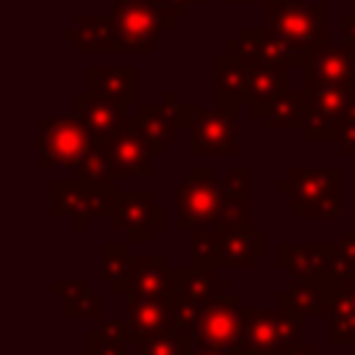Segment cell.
<instances>
[{"mask_svg": "<svg viewBox=\"0 0 355 355\" xmlns=\"http://www.w3.org/2000/svg\"><path fill=\"white\" fill-rule=\"evenodd\" d=\"M341 313H355V277L336 280L327 291V319Z\"/></svg>", "mask_w": 355, "mask_h": 355, "instance_id": "obj_33", "label": "cell"}, {"mask_svg": "<svg viewBox=\"0 0 355 355\" xmlns=\"http://www.w3.org/2000/svg\"><path fill=\"white\" fill-rule=\"evenodd\" d=\"M214 100L222 105H247V64L236 50V39L225 42V50L214 55Z\"/></svg>", "mask_w": 355, "mask_h": 355, "instance_id": "obj_21", "label": "cell"}, {"mask_svg": "<svg viewBox=\"0 0 355 355\" xmlns=\"http://www.w3.org/2000/svg\"><path fill=\"white\" fill-rule=\"evenodd\" d=\"M277 191H288L291 219H333L341 214L338 166H291L277 180Z\"/></svg>", "mask_w": 355, "mask_h": 355, "instance_id": "obj_2", "label": "cell"}, {"mask_svg": "<svg viewBox=\"0 0 355 355\" xmlns=\"http://www.w3.org/2000/svg\"><path fill=\"white\" fill-rule=\"evenodd\" d=\"M61 286H64V280H50V291L53 294H61Z\"/></svg>", "mask_w": 355, "mask_h": 355, "instance_id": "obj_43", "label": "cell"}, {"mask_svg": "<svg viewBox=\"0 0 355 355\" xmlns=\"http://www.w3.org/2000/svg\"><path fill=\"white\" fill-rule=\"evenodd\" d=\"M128 347L130 338L125 319H105L86 336V355H128Z\"/></svg>", "mask_w": 355, "mask_h": 355, "instance_id": "obj_30", "label": "cell"}, {"mask_svg": "<svg viewBox=\"0 0 355 355\" xmlns=\"http://www.w3.org/2000/svg\"><path fill=\"white\" fill-rule=\"evenodd\" d=\"M239 44L241 50L263 64H283V67H300L302 50L297 44H291L288 39H283L280 33H275L269 25L266 28H241L239 31Z\"/></svg>", "mask_w": 355, "mask_h": 355, "instance_id": "obj_23", "label": "cell"}, {"mask_svg": "<svg viewBox=\"0 0 355 355\" xmlns=\"http://www.w3.org/2000/svg\"><path fill=\"white\" fill-rule=\"evenodd\" d=\"M64 42H72L78 53H114L116 31L111 14H78L72 28L61 31Z\"/></svg>", "mask_w": 355, "mask_h": 355, "instance_id": "obj_25", "label": "cell"}, {"mask_svg": "<svg viewBox=\"0 0 355 355\" xmlns=\"http://www.w3.org/2000/svg\"><path fill=\"white\" fill-rule=\"evenodd\" d=\"M178 302H158L144 297H125V322H128V338L130 344H141L158 333L178 330Z\"/></svg>", "mask_w": 355, "mask_h": 355, "instance_id": "obj_18", "label": "cell"}, {"mask_svg": "<svg viewBox=\"0 0 355 355\" xmlns=\"http://www.w3.org/2000/svg\"><path fill=\"white\" fill-rule=\"evenodd\" d=\"M108 222L128 244H150L166 227V208L150 191H116V208Z\"/></svg>", "mask_w": 355, "mask_h": 355, "instance_id": "obj_12", "label": "cell"}, {"mask_svg": "<svg viewBox=\"0 0 355 355\" xmlns=\"http://www.w3.org/2000/svg\"><path fill=\"white\" fill-rule=\"evenodd\" d=\"M327 341L336 347H355V313L327 319Z\"/></svg>", "mask_w": 355, "mask_h": 355, "instance_id": "obj_35", "label": "cell"}, {"mask_svg": "<svg viewBox=\"0 0 355 355\" xmlns=\"http://www.w3.org/2000/svg\"><path fill=\"white\" fill-rule=\"evenodd\" d=\"M236 50H239V55H241L244 64H247V108H250V114L255 116L272 97H277L280 92L291 89V69H294V67L255 61V58H250V55L241 50L239 39H236Z\"/></svg>", "mask_w": 355, "mask_h": 355, "instance_id": "obj_20", "label": "cell"}, {"mask_svg": "<svg viewBox=\"0 0 355 355\" xmlns=\"http://www.w3.org/2000/svg\"><path fill=\"white\" fill-rule=\"evenodd\" d=\"M75 116L92 130L94 139L111 141L116 133H122L130 125L133 108L114 103L103 94H94L92 89H80L75 92Z\"/></svg>", "mask_w": 355, "mask_h": 355, "instance_id": "obj_16", "label": "cell"}, {"mask_svg": "<svg viewBox=\"0 0 355 355\" xmlns=\"http://www.w3.org/2000/svg\"><path fill=\"white\" fill-rule=\"evenodd\" d=\"M122 3H136V6H161L164 0H111V6H122ZM166 6V3H164Z\"/></svg>", "mask_w": 355, "mask_h": 355, "instance_id": "obj_42", "label": "cell"}, {"mask_svg": "<svg viewBox=\"0 0 355 355\" xmlns=\"http://www.w3.org/2000/svg\"><path fill=\"white\" fill-rule=\"evenodd\" d=\"M352 89H355V80H352Z\"/></svg>", "mask_w": 355, "mask_h": 355, "instance_id": "obj_45", "label": "cell"}, {"mask_svg": "<svg viewBox=\"0 0 355 355\" xmlns=\"http://www.w3.org/2000/svg\"><path fill=\"white\" fill-rule=\"evenodd\" d=\"M114 17V31H116V44L114 53H150L155 42L164 39L178 25V14L169 6H136V3H122L111 6Z\"/></svg>", "mask_w": 355, "mask_h": 355, "instance_id": "obj_7", "label": "cell"}, {"mask_svg": "<svg viewBox=\"0 0 355 355\" xmlns=\"http://www.w3.org/2000/svg\"><path fill=\"white\" fill-rule=\"evenodd\" d=\"M266 25L297 44L300 50L330 42L324 19L330 14V3H308V0H263Z\"/></svg>", "mask_w": 355, "mask_h": 355, "instance_id": "obj_8", "label": "cell"}, {"mask_svg": "<svg viewBox=\"0 0 355 355\" xmlns=\"http://www.w3.org/2000/svg\"><path fill=\"white\" fill-rule=\"evenodd\" d=\"M266 252V236L250 227H194L189 233V266L252 269Z\"/></svg>", "mask_w": 355, "mask_h": 355, "instance_id": "obj_1", "label": "cell"}, {"mask_svg": "<svg viewBox=\"0 0 355 355\" xmlns=\"http://www.w3.org/2000/svg\"><path fill=\"white\" fill-rule=\"evenodd\" d=\"M333 244L316 241V244H302V241H280L277 244V266L288 272L291 280H319L324 277V263L330 255Z\"/></svg>", "mask_w": 355, "mask_h": 355, "instance_id": "obj_24", "label": "cell"}, {"mask_svg": "<svg viewBox=\"0 0 355 355\" xmlns=\"http://www.w3.org/2000/svg\"><path fill=\"white\" fill-rule=\"evenodd\" d=\"M302 86H352L355 80V50L333 42L302 50L300 58Z\"/></svg>", "mask_w": 355, "mask_h": 355, "instance_id": "obj_15", "label": "cell"}, {"mask_svg": "<svg viewBox=\"0 0 355 355\" xmlns=\"http://www.w3.org/2000/svg\"><path fill=\"white\" fill-rule=\"evenodd\" d=\"M280 355H316V347L311 344V341H300V344H294V347H288V349H283Z\"/></svg>", "mask_w": 355, "mask_h": 355, "instance_id": "obj_40", "label": "cell"}, {"mask_svg": "<svg viewBox=\"0 0 355 355\" xmlns=\"http://www.w3.org/2000/svg\"><path fill=\"white\" fill-rule=\"evenodd\" d=\"M78 178L83 180H92V183H103V186H114V169H111V161H108V153H105V141L94 139L89 144V150L80 155V161L75 164L72 169Z\"/></svg>", "mask_w": 355, "mask_h": 355, "instance_id": "obj_31", "label": "cell"}, {"mask_svg": "<svg viewBox=\"0 0 355 355\" xmlns=\"http://www.w3.org/2000/svg\"><path fill=\"white\" fill-rule=\"evenodd\" d=\"M239 108L233 105H197L191 125H189V153L191 155H239Z\"/></svg>", "mask_w": 355, "mask_h": 355, "instance_id": "obj_11", "label": "cell"}, {"mask_svg": "<svg viewBox=\"0 0 355 355\" xmlns=\"http://www.w3.org/2000/svg\"><path fill=\"white\" fill-rule=\"evenodd\" d=\"M61 316L64 319H100L103 294L83 280H64L61 286Z\"/></svg>", "mask_w": 355, "mask_h": 355, "instance_id": "obj_29", "label": "cell"}, {"mask_svg": "<svg viewBox=\"0 0 355 355\" xmlns=\"http://www.w3.org/2000/svg\"><path fill=\"white\" fill-rule=\"evenodd\" d=\"M302 341V313L288 305H241V336L236 355H280Z\"/></svg>", "mask_w": 355, "mask_h": 355, "instance_id": "obj_4", "label": "cell"}, {"mask_svg": "<svg viewBox=\"0 0 355 355\" xmlns=\"http://www.w3.org/2000/svg\"><path fill=\"white\" fill-rule=\"evenodd\" d=\"M180 269H169L164 255H136V272L125 297H144L158 302H178Z\"/></svg>", "mask_w": 355, "mask_h": 355, "instance_id": "obj_17", "label": "cell"}, {"mask_svg": "<svg viewBox=\"0 0 355 355\" xmlns=\"http://www.w3.org/2000/svg\"><path fill=\"white\" fill-rule=\"evenodd\" d=\"M255 119L263 122L266 130H302L305 122V89H286L272 97Z\"/></svg>", "mask_w": 355, "mask_h": 355, "instance_id": "obj_26", "label": "cell"}, {"mask_svg": "<svg viewBox=\"0 0 355 355\" xmlns=\"http://www.w3.org/2000/svg\"><path fill=\"white\" fill-rule=\"evenodd\" d=\"M352 119H355V89L352 86L305 89V122L300 130L305 144L338 141L341 130Z\"/></svg>", "mask_w": 355, "mask_h": 355, "instance_id": "obj_6", "label": "cell"}, {"mask_svg": "<svg viewBox=\"0 0 355 355\" xmlns=\"http://www.w3.org/2000/svg\"><path fill=\"white\" fill-rule=\"evenodd\" d=\"M186 355H233L227 349H214V347H200V344H189Z\"/></svg>", "mask_w": 355, "mask_h": 355, "instance_id": "obj_41", "label": "cell"}, {"mask_svg": "<svg viewBox=\"0 0 355 355\" xmlns=\"http://www.w3.org/2000/svg\"><path fill=\"white\" fill-rule=\"evenodd\" d=\"M336 247H338L341 258L349 263V269H352V277H355V227H344V230L338 233V241H336Z\"/></svg>", "mask_w": 355, "mask_h": 355, "instance_id": "obj_36", "label": "cell"}, {"mask_svg": "<svg viewBox=\"0 0 355 355\" xmlns=\"http://www.w3.org/2000/svg\"><path fill=\"white\" fill-rule=\"evenodd\" d=\"M330 280L319 277V280H291L288 288H283L277 294V305H288L302 316H316L327 322V291H330Z\"/></svg>", "mask_w": 355, "mask_h": 355, "instance_id": "obj_27", "label": "cell"}, {"mask_svg": "<svg viewBox=\"0 0 355 355\" xmlns=\"http://www.w3.org/2000/svg\"><path fill=\"white\" fill-rule=\"evenodd\" d=\"M116 208V189L92 183L83 178H55L50 180V216L72 219L75 230L83 233L92 219H111Z\"/></svg>", "mask_w": 355, "mask_h": 355, "instance_id": "obj_5", "label": "cell"}, {"mask_svg": "<svg viewBox=\"0 0 355 355\" xmlns=\"http://www.w3.org/2000/svg\"><path fill=\"white\" fill-rule=\"evenodd\" d=\"M94 141L92 130L78 116H39L36 119V164L42 169L69 166L80 161V155Z\"/></svg>", "mask_w": 355, "mask_h": 355, "instance_id": "obj_9", "label": "cell"}, {"mask_svg": "<svg viewBox=\"0 0 355 355\" xmlns=\"http://www.w3.org/2000/svg\"><path fill=\"white\" fill-rule=\"evenodd\" d=\"M239 336H241V297L236 291H227L222 300L208 305L189 333L191 344L227 349L233 355L239 352Z\"/></svg>", "mask_w": 355, "mask_h": 355, "instance_id": "obj_14", "label": "cell"}, {"mask_svg": "<svg viewBox=\"0 0 355 355\" xmlns=\"http://www.w3.org/2000/svg\"><path fill=\"white\" fill-rule=\"evenodd\" d=\"M105 153H108L116 180H125V178L150 180L153 178V153H150L147 141L141 139V133L133 128V119L122 133H116L111 141H105Z\"/></svg>", "mask_w": 355, "mask_h": 355, "instance_id": "obj_19", "label": "cell"}, {"mask_svg": "<svg viewBox=\"0 0 355 355\" xmlns=\"http://www.w3.org/2000/svg\"><path fill=\"white\" fill-rule=\"evenodd\" d=\"M191 338L183 330H166L139 344V355H186Z\"/></svg>", "mask_w": 355, "mask_h": 355, "instance_id": "obj_32", "label": "cell"}, {"mask_svg": "<svg viewBox=\"0 0 355 355\" xmlns=\"http://www.w3.org/2000/svg\"><path fill=\"white\" fill-rule=\"evenodd\" d=\"M338 28H341V33H344L341 42L355 50V17H352V14H341V17H338Z\"/></svg>", "mask_w": 355, "mask_h": 355, "instance_id": "obj_38", "label": "cell"}, {"mask_svg": "<svg viewBox=\"0 0 355 355\" xmlns=\"http://www.w3.org/2000/svg\"><path fill=\"white\" fill-rule=\"evenodd\" d=\"M86 89L94 94H103L114 103L136 108L139 100V67H105V64H92L86 67Z\"/></svg>", "mask_w": 355, "mask_h": 355, "instance_id": "obj_22", "label": "cell"}, {"mask_svg": "<svg viewBox=\"0 0 355 355\" xmlns=\"http://www.w3.org/2000/svg\"><path fill=\"white\" fill-rule=\"evenodd\" d=\"M125 244H119V241L100 244V280L108 283L111 291H116V294L128 291L130 277L136 272V255H130Z\"/></svg>", "mask_w": 355, "mask_h": 355, "instance_id": "obj_28", "label": "cell"}, {"mask_svg": "<svg viewBox=\"0 0 355 355\" xmlns=\"http://www.w3.org/2000/svg\"><path fill=\"white\" fill-rule=\"evenodd\" d=\"M200 103H180L175 92H166L161 103H139L133 108V128L141 133L153 155H164L178 133L189 130Z\"/></svg>", "mask_w": 355, "mask_h": 355, "instance_id": "obj_10", "label": "cell"}, {"mask_svg": "<svg viewBox=\"0 0 355 355\" xmlns=\"http://www.w3.org/2000/svg\"><path fill=\"white\" fill-rule=\"evenodd\" d=\"M164 3H166L178 17H189V14H191V8H194V6H200L202 0H164Z\"/></svg>", "mask_w": 355, "mask_h": 355, "instance_id": "obj_39", "label": "cell"}, {"mask_svg": "<svg viewBox=\"0 0 355 355\" xmlns=\"http://www.w3.org/2000/svg\"><path fill=\"white\" fill-rule=\"evenodd\" d=\"M227 280L216 275L214 266H183L180 269V291H178V330L191 333L197 319L208 305L227 294Z\"/></svg>", "mask_w": 355, "mask_h": 355, "instance_id": "obj_13", "label": "cell"}, {"mask_svg": "<svg viewBox=\"0 0 355 355\" xmlns=\"http://www.w3.org/2000/svg\"><path fill=\"white\" fill-rule=\"evenodd\" d=\"M225 194L233 200H252V166H227L225 169Z\"/></svg>", "mask_w": 355, "mask_h": 355, "instance_id": "obj_34", "label": "cell"}, {"mask_svg": "<svg viewBox=\"0 0 355 355\" xmlns=\"http://www.w3.org/2000/svg\"><path fill=\"white\" fill-rule=\"evenodd\" d=\"M336 144H338V150H341L344 155H355V119L347 122V128L341 130V139H338Z\"/></svg>", "mask_w": 355, "mask_h": 355, "instance_id": "obj_37", "label": "cell"}, {"mask_svg": "<svg viewBox=\"0 0 355 355\" xmlns=\"http://www.w3.org/2000/svg\"><path fill=\"white\" fill-rule=\"evenodd\" d=\"M225 178L214 166H191L175 189V227L191 233L194 227H222Z\"/></svg>", "mask_w": 355, "mask_h": 355, "instance_id": "obj_3", "label": "cell"}, {"mask_svg": "<svg viewBox=\"0 0 355 355\" xmlns=\"http://www.w3.org/2000/svg\"><path fill=\"white\" fill-rule=\"evenodd\" d=\"M227 3H230V6H250L252 0H227Z\"/></svg>", "mask_w": 355, "mask_h": 355, "instance_id": "obj_44", "label": "cell"}]
</instances>
